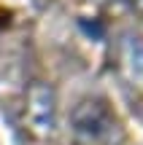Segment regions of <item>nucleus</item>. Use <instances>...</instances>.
<instances>
[{"label": "nucleus", "mask_w": 143, "mask_h": 145, "mask_svg": "<svg viewBox=\"0 0 143 145\" xmlns=\"http://www.w3.org/2000/svg\"><path fill=\"white\" fill-rule=\"evenodd\" d=\"M70 129L78 145H119L122 129L103 99H81L70 113Z\"/></svg>", "instance_id": "f257e3e1"}, {"label": "nucleus", "mask_w": 143, "mask_h": 145, "mask_svg": "<svg viewBox=\"0 0 143 145\" xmlns=\"http://www.w3.org/2000/svg\"><path fill=\"white\" fill-rule=\"evenodd\" d=\"M24 126L32 137L49 140L57 132V94L49 83L35 81L24 94Z\"/></svg>", "instance_id": "f03ea898"}, {"label": "nucleus", "mask_w": 143, "mask_h": 145, "mask_svg": "<svg viewBox=\"0 0 143 145\" xmlns=\"http://www.w3.org/2000/svg\"><path fill=\"white\" fill-rule=\"evenodd\" d=\"M119 57H122V70L130 75V81L143 86V38L127 35L119 46Z\"/></svg>", "instance_id": "7ed1b4c3"}, {"label": "nucleus", "mask_w": 143, "mask_h": 145, "mask_svg": "<svg viewBox=\"0 0 143 145\" xmlns=\"http://www.w3.org/2000/svg\"><path fill=\"white\" fill-rule=\"evenodd\" d=\"M124 3H127L130 8L135 11V14H140V16H143V0H124Z\"/></svg>", "instance_id": "20e7f679"}, {"label": "nucleus", "mask_w": 143, "mask_h": 145, "mask_svg": "<svg viewBox=\"0 0 143 145\" xmlns=\"http://www.w3.org/2000/svg\"><path fill=\"white\" fill-rule=\"evenodd\" d=\"M35 3H38V5H46V3H49V0H35Z\"/></svg>", "instance_id": "39448f33"}]
</instances>
